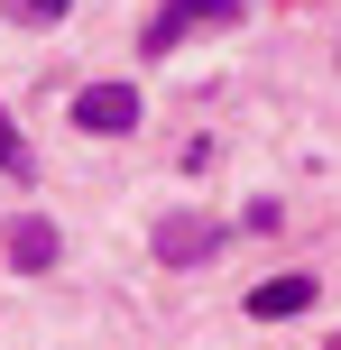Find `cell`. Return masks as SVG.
Segmentation results:
<instances>
[{
  "mask_svg": "<svg viewBox=\"0 0 341 350\" xmlns=\"http://www.w3.org/2000/svg\"><path fill=\"white\" fill-rule=\"evenodd\" d=\"M221 18H240V0H166V10L139 28V46H148V55H176L194 28H221Z\"/></svg>",
  "mask_w": 341,
  "mask_h": 350,
  "instance_id": "6da1fadb",
  "label": "cell"
},
{
  "mask_svg": "<svg viewBox=\"0 0 341 350\" xmlns=\"http://www.w3.org/2000/svg\"><path fill=\"white\" fill-rule=\"evenodd\" d=\"M74 129H83V139H129V129H139V92L129 83H83L74 92Z\"/></svg>",
  "mask_w": 341,
  "mask_h": 350,
  "instance_id": "7a4b0ae2",
  "label": "cell"
},
{
  "mask_svg": "<svg viewBox=\"0 0 341 350\" xmlns=\"http://www.w3.org/2000/svg\"><path fill=\"white\" fill-rule=\"evenodd\" d=\"M157 258L166 267H203V258H213V221H166L157 230Z\"/></svg>",
  "mask_w": 341,
  "mask_h": 350,
  "instance_id": "3957f363",
  "label": "cell"
},
{
  "mask_svg": "<svg viewBox=\"0 0 341 350\" xmlns=\"http://www.w3.org/2000/svg\"><path fill=\"white\" fill-rule=\"evenodd\" d=\"M305 304H314V277H268V286L249 295V314H258V323H286V314H305Z\"/></svg>",
  "mask_w": 341,
  "mask_h": 350,
  "instance_id": "277c9868",
  "label": "cell"
},
{
  "mask_svg": "<svg viewBox=\"0 0 341 350\" xmlns=\"http://www.w3.org/2000/svg\"><path fill=\"white\" fill-rule=\"evenodd\" d=\"M0 240H10V267H55V221H37V212L10 221Z\"/></svg>",
  "mask_w": 341,
  "mask_h": 350,
  "instance_id": "5b68a950",
  "label": "cell"
},
{
  "mask_svg": "<svg viewBox=\"0 0 341 350\" xmlns=\"http://www.w3.org/2000/svg\"><path fill=\"white\" fill-rule=\"evenodd\" d=\"M0 175H37V157H28V139H18L10 111H0Z\"/></svg>",
  "mask_w": 341,
  "mask_h": 350,
  "instance_id": "8992f818",
  "label": "cell"
},
{
  "mask_svg": "<svg viewBox=\"0 0 341 350\" xmlns=\"http://www.w3.org/2000/svg\"><path fill=\"white\" fill-rule=\"evenodd\" d=\"M65 10H74V0H10V18H18V28H55Z\"/></svg>",
  "mask_w": 341,
  "mask_h": 350,
  "instance_id": "52a82bcc",
  "label": "cell"
},
{
  "mask_svg": "<svg viewBox=\"0 0 341 350\" xmlns=\"http://www.w3.org/2000/svg\"><path fill=\"white\" fill-rule=\"evenodd\" d=\"M332 350H341V341H332Z\"/></svg>",
  "mask_w": 341,
  "mask_h": 350,
  "instance_id": "ba28073f",
  "label": "cell"
}]
</instances>
